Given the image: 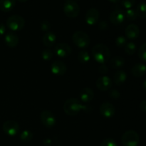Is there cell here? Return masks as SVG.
<instances>
[{"mask_svg": "<svg viewBox=\"0 0 146 146\" xmlns=\"http://www.w3.org/2000/svg\"><path fill=\"white\" fill-rule=\"evenodd\" d=\"M88 106L82 105L76 98H69L66 100L64 104V111L70 116L76 115L81 111H87Z\"/></svg>", "mask_w": 146, "mask_h": 146, "instance_id": "cell-1", "label": "cell"}, {"mask_svg": "<svg viewBox=\"0 0 146 146\" xmlns=\"http://www.w3.org/2000/svg\"><path fill=\"white\" fill-rule=\"evenodd\" d=\"M92 56L98 63L104 64L111 58V51L104 44H97L92 48Z\"/></svg>", "mask_w": 146, "mask_h": 146, "instance_id": "cell-2", "label": "cell"}, {"mask_svg": "<svg viewBox=\"0 0 146 146\" xmlns=\"http://www.w3.org/2000/svg\"><path fill=\"white\" fill-rule=\"evenodd\" d=\"M73 42L76 46L84 48L88 46L91 42V39L88 34L82 31H76L72 36Z\"/></svg>", "mask_w": 146, "mask_h": 146, "instance_id": "cell-3", "label": "cell"}, {"mask_svg": "<svg viewBox=\"0 0 146 146\" xmlns=\"http://www.w3.org/2000/svg\"><path fill=\"white\" fill-rule=\"evenodd\" d=\"M140 137L137 132L133 130L126 131L123 135L121 141L124 146H137L139 143Z\"/></svg>", "mask_w": 146, "mask_h": 146, "instance_id": "cell-4", "label": "cell"}, {"mask_svg": "<svg viewBox=\"0 0 146 146\" xmlns=\"http://www.w3.org/2000/svg\"><path fill=\"white\" fill-rule=\"evenodd\" d=\"M24 25L25 20L20 15H12L7 20V26L12 31H19L24 28Z\"/></svg>", "mask_w": 146, "mask_h": 146, "instance_id": "cell-5", "label": "cell"}, {"mask_svg": "<svg viewBox=\"0 0 146 146\" xmlns=\"http://www.w3.org/2000/svg\"><path fill=\"white\" fill-rule=\"evenodd\" d=\"M64 11L66 16L70 18H75L79 14L80 7L76 1L67 0L64 5Z\"/></svg>", "mask_w": 146, "mask_h": 146, "instance_id": "cell-6", "label": "cell"}, {"mask_svg": "<svg viewBox=\"0 0 146 146\" xmlns=\"http://www.w3.org/2000/svg\"><path fill=\"white\" fill-rule=\"evenodd\" d=\"M2 129L9 136H14L19 131V125L14 121H7L3 124Z\"/></svg>", "mask_w": 146, "mask_h": 146, "instance_id": "cell-7", "label": "cell"}, {"mask_svg": "<svg viewBox=\"0 0 146 146\" xmlns=\"http://www.w3.org/2000/svg\"><path fill=\"white\" fill-rule=\"evenodd\" d=\"M41 121L43 125L47 128H52L56 125V117L49 111H44L41 113Z\"/></svg>", "mask_w": 146, "mask_h": 146, "instance_id": "cell-8", "label": "cell"}, {"mask_svg": "<svg viewBox=\"0 0 146 146\" xmlns=\"http://www.w3.org/2000/svg\"><path fill=\"white\" fill-rule=\"evenodd\" d=\"M54 51H55L56 55L61 58L69 56L71 54V46L66 43H61V44H57L55 46Z\"/></svg>", "mask_w": 146, "mask_h": 146, "instance_id": "cell-9", "label": "cell"}, {"mask_svg": "<svg viewBox=\"0 0 146 146\" xmlns=\"http://www.w3.org/2000/svg\"><path fill=\"white\" fill-rule=\"evenodd\" d=\"M100 113L104 118H111L115 113V107L111 103L104 102L100 106Z\"/></svg>", "mask_w": 146, "mask_h": 146, "instance_id": "cell-10", "label": "cell"}, {"mask_svg": "<svg viewBox=\"0 0 146 146\" xmlns=\"http://www.w3.org/2000/svg\"><path fill=\"white\" fill-rule=\"evenodd\" d=\"M99 11L96 8H91L86 11L85 16V19L88 25L93 26L96 24L99 19Z\"/></svg>", "mask_w": 146, "mask_h": 146, "instance_id": "cell-11", "label": "cell"}, {"mask_svg": "<svg viewBox=\"0 0 146 146\" xmlns=\"http://www.w3.org/2000/svg\"><path fill=\"white\" fill-rule=\"evenodd\" d=\"M96 84V86L98 87V89L102 91H108L112 86V81L109 77L106 76L99 77L97 79Z\"/></svg>", "mask_w": 146, "mask_h": 146, "instance_id": "cell-12", "label": "cell"}, {"mask_svg": "<svg viewBox=\"0 0 146 146\" xmlns=\"http://www.w3.org/2000/svg\"><path fill=\"white\" fill-rule=\"evenodd\" d=\"M67 71V67L62 61H54L51 65V71L54 74L57 76H61L65 74Z\"/></svg>", "mask_w": 146, "mask_h": 146, "instance_id": "cell-13", "label": "cell"}, {"mask_svg": "<svg viewBox=\"0 0 146 146\" xmlns=\"http://www.w3.org/2000/svg\"><path fill=\"white\" fill-rule=\"evenodd\" d=\"M125 18V14L120 9H115L110 14V21L115 25H119L124 21Z\"/></svg>", "mask_w": 146, "mask_h": 146, "instance_id": "cell-14", "label": "cell"}, {"mask_svg": "<svg viewBox=\"0 0 146 146\" xmlns=\"http://www.w3.org/2000/svg\"><path fill=\"white\" fill-rule=\"evenodd\" d=\"M125 34L127 38L131 40H135L139 36L140 29L136 24H131L126 27Z\"/></svg>", "mask_w": 146, "mask_h": 146, "instance_id": "cell-15", "label": "cell"}, {"mask_svg": "<svg viewBox=\"0 0 146 146\" xmlns=\"http://www.w3.org/2000/svg\"><path fill=\"white\" fill-rule=\"evenodd\" d=\"M80 98L84 103H89L94 97V93L90 88H84L80 92Z\"/></svg>", "mask_w": 146, "mask_h": 146, "instance_id": "cell-16", "label": "cell"}, {"mask_svg": "<svg viewBox=\"0 0 146 146\" xmlns=\"http://www.w3.org/2000/svg\"><path fill=\"white\" fill-rule=\"evenodd\" d=\"M4 42L7 44V46L14 48L18 45L19 37L14 33L9 32L4 37Z\"/></svg>", "mask_w": 146, "mask_h": 146, "instance_id": "cell-17", "label": "cell"}, {"mask_svg": "<svg viewBox=\"0 0 146 146\" xmlns=\"http://www.w3.org/2000/svg\"><path fill=\"white\" fill-rule=\"evenodd\" d=\"M131 73L135 77H141L146 73V66L142 63H138L134 65L131 69Z\"/></svg>", "mask_w": 146, "mask_h": 146, "instance_id": "cell-18", "label": "cell"}, {"mask_svg": "<svg viewBox=\"0 0 146 146\" xmlns=\"http://www.w3.org/2000/svg\"><path fill=\"white\" fill-rule=\"evenodd\" d=\"M16 5V0H0V10L4 12L11 11Z\"/></svg>", "mask_w": 146, "mask_h": 146, "instance_id": "cell-19", "label": "cell"}, {"mask_svg": "<svg viewBox=\"0 0 146 146\" xmlns=\"http://www.w3.org/2000/svg\"><path fill=\"white\" fill-rule=\"evenodd\" d=\"M56 41V36L53 32H47L44 34L43 37V43L44 46L47 47H51L55 44Z\"/></svg>", "mask_w": 146, "mask_h": 146, "instance_id": "cell-20", "label": "cell"}, {"mask_svg": "<svg viewBox=\"0 0 146 146\" xmlns=\"http://www.w3.org/2000/svg\"><path fill=\"white\" fill-rule=\"evenodd\" d=\"M125 64V59L120 56L113 57L109 63L110 66L113 69H118V68H122Z\"/></svg>", "mask_w": 146, "mask_h": 146, "instance_id": "cell-21", "label": "cell"}, {"mask_svg": "<svg viewBox=\"0 0 146 146\" xmlns=\"http://www.w3.org/2000/svg\"><path fill=\"white\" fill-rule=\"evenodd\" d=\"M127 79L126 73L123 71H118L114 74L113 81L116 85L121 86L125 82Z\"/></svg>", "mask_w": 146, "mask_h": 146, "instance_id": "cell-22", "label": "cell"}, {"mask_svg": "<svg viewBox=\"0 0 146 146\" xmlns=\"http://www.w3.org/2000/svg\"><path fill=\"white\" fill-rule=\"evenodd\" d=\"M135 11H136L137 16L140 18H146V3L141 2L138 4Z\"/></svg>", "mask_w": 146, "mask_h": 146, "instance_id": "cell-23", "label": "cell"}, {"mask_svg": "<svg viewBox=\"0 0 146 146\" xmlns=\"http://www.w3.org/2000/svg\"><path fill=\"white\" fill-rule=\"evenodd\" d=\"M33 133L31 131H28V130H24V131H22L20 135V139L24 143H28L29 141H31L33 139Z\"/></svg>", "mask_w": 146, "mask_h": 146, "instance_id": "cell-24", "label": "cell"}, {"mask_svg": "<svg viewBox=\"0 0 146 146\" xmlns=\"http://www.w3.org/2000/svg\"><path fill=\"white\" fill-rule=\"evenodd\" d=\"M78 59L82 64H86L90 61V55L86 51H80L78 54Z\"/></svg>", "mask_w": 146, "mask_h": 146, "instance_id": "cell-25", "label": "cell"}, {"mask_svg": "<svg viewBox=\"0 0 146 146\" xmlns=\"http://www.w3.org/2000/svg\"><path fill=\"white\" fill-rule=\"evenodd\" d=\"M124 50H125V52L128 55H133L135 51H136V46L133 42L127 43L125 46H124Z\"/></svg>", "mask_w": 146, "mask_h": 146, "instance_id": "cell-26", "label": "cell"}, {"mask_svg": "<svg viewBox=\"0 0 146 146\" xmlns=\"http://www.w3.org/2000/svg\"><path fill=\"white\" fill-rule=\"evenodd\" d=\"M138 56L143 62H146V43L143 44L138 51Z\"/></svg>", "mask_w": 146, "mask_h": 146, "instance_id": "cell-27", "label": "cell"}, {"mask_svg": "<svg viewBox=\"0 0 146 146\" xmlns=\"http://www.w3.org/2000/svg\"><path fill=\"white\" fill-rule=\"evenodd\" d=\"M125 17L131 21H134L137 19L138 16H137L136 11L135 10L133 9H127L125 11Z\"/></svg>", "mask_w": 146, "mask_h": 146, "instance_id": "cell-28", "label": "cell"}, {"mask_svg": "<svg viewBox=\"0 0 146 146\" xmlns=\"http://www.w3.org/2000/svg\"><path fill=\"white\" fill-rule=\"evenodd\" d=\"M41 56L44 61H50L53 57V53L50 49H45L43 51Z\"/></svg>", "mask_w": 146, "mask_h": 146, "instance_id": "cell-29", "label": "cell"}, {"mask_svg": "<svg viewBox=\"0 0 146 146\" xmlns=\"http://www.w3.org/2000/svg\"><path fill=\"white\" fill-rule=\"evenodd\" d=\"M126 44H127V39L125 36H120L117 37L116 40H115V44L117 45V46L124 47Z\"/></svg>", "mask_w": 146, "mask_h": 146, "instance_id": "cell-30", "label": "cell"}, {"mask_svg": "<svg viewBox=\"0 0 146 146\" xmlns=\"http://www.w3.org/2000/svg\"><path fill=\"white\" fill-rule=\"evenodd\" d=\"M135 2H136L135 0H122L121 4L124 8H125L126 9H129L135 5Z\"/></svg>", "mask_w": 146, "mask_h": 146, "instance_id": "cell-31", "label": "cell"}, {"mask_svg": "<svg viewBox=\"0 0 146 146\" xmlns=\"http://www.w3.org/2000/svg\"><path fill=\"white\" fill-rule=\"evenodd\" d=\"M100 146H118L116 142L111 138H108L103 141Z\"/></svg>", "mask_w": 146, "mask_h": 146, "instance_id": "cell-32", "label": "cell"}, {"mask_svg": "<svg viewBox=\"0 0 146 146\" xmlns=\"http://www.w3.org/2000/svg\"><path fill=\"white\" fill-rule=\"evenodd\" d=\"M51 24L48 21H44L41 24V29L44 31H49L50 29H51Z\"/></svg>", "mask_w": 146, "mask_h": 146, "instance_id": "cell-33", "label": "cell"}, {"mask_svg": "<svg viewBox=\"0 0 146 146\" xmlns=\"http://www.w3.org/2000/svg\"><path fill=\"white\" fill-rule=\"evenodd\" d=\"M109 96L111 98H113V99H118L120 97V93L117 91L116 89L111 90L109 92Z\"/></svg>", "mask_w": 146, "mask_h": 146, "instance_id": "cell-34", "label": "cell"}, {"mask_svg": "<svg viewBox=\"0 0 146 146\" xmlns=\"http://www.w3.org/2000/svg\"><path fill=\"white\" fill-rule=\"evenodd\" d=\"M98 71H99L101 74H105L106 73L108 72V68H107V66L105 64H102V65L99 67V68H98Z\"/></svg>", "mask_w": 146, "mask_h": 146, "instance_id": "cell-35", "label": "cell"}, {"mask_svg": "<svg viewBox=\"0 0 146 146\" xmlns=\"http://www.w3.org/2000/svg\"><path fill=\"white\" fill-rule=\"evenodd\" d=\"M140 108L142 111V112L146 113V100H144L140 104Z\"/></svg>", "mask_w": 146, "mask_h": 146, "instance_id": "cell-36", "label": "cell"}, {"mask_svg": "<svg viewBox=\"0 0 146 146\" xmlns=\"http://www.w3.org/2000/svg\"><path fill=\"white\" fill-rule=\"evenodd\" d=\"M6 32V27L4 24L0 23V36L4 35Z\"/></svg>", "mask_w": 146, "mask_h": 146, "instance_id": "cell-37", "label": "cell"}, {"mask_svg": "<svg viewBox=\"0 0 146 146\" xmlns=\"http://www.w3.org/2000/svg\"><path fill=\"white\" fill-rule=\"evenodd\" d=\"M99 27L101 29H106L108 27V24L106 21H101L99 24Z\"/></svg>", "mask_w": 146, "mask_h": 146, "instance_id": "cell-38", "label": "cell"}, {"mask_svg": "<svg viewBox=\"0 0 146 146\" xmlns=\"http://www.w3.org/2000/svg\"><path fill=\"white\" fill-rule=\"evenodd\" d=\"M44 144L46 146H50L51 144V141L50 139H45L44 141Z\"/></svg>", "mask_w": 146, "mask_h": 146, "instance_id": "cell-39", "label": "cell"}, {"mask_svg": "<svg viewBox=\"0 0 146 146\" xmlns=\"http://www.w3.org/2000/svg\"><path fill=\"white\" fill-rule=\"evenodd\" d=\"M143 88L146 91V79L143 82Z\"/></svg>", "mask_w": 146, "mask_h": 146, "instance_id": "cell-40", "label": "cell"}, {"mask_svg": "<svg viewBox=\"0 0 146 146\" xmlns=\"http://www.w3.org/2000/svg\"><path fill=\"white\" fill-rule=\"evenodd\" d=\"M109 1H111V2L112 3H118V1H120L121 0H108Z\"/></svg>", "mask_w": 146, "mask_h": 146, "instance_id": "cell-41", "label": "cell"}, {"mask_svg": "<svg viewBox=\"0 0 146 146\" xmlns=\"http://www.w3.org/2000/svg\"><path fill=\"white\" fill-rule=\"evenodd\" d=\"M19 1H20V2H26V1H27L28 0H18Z\"/></svg>", "mask_w": 146, "mask_h": 146, "instance_id": "cell-42", "label": "cell"}, {"mask_svg": "<svg viewBox=\"0 0 146 146\" xmlns=\"http://www.w3.org/2000/svg\"><path fill=\"white\" fill-rule=\"evenodd\" d=\"M145 125H146V120H145Z\"/></svg>", "mask_w": 146, "mask_h": 146, "instance_id": "cell-43", "label": "cell"}]
</instances>
